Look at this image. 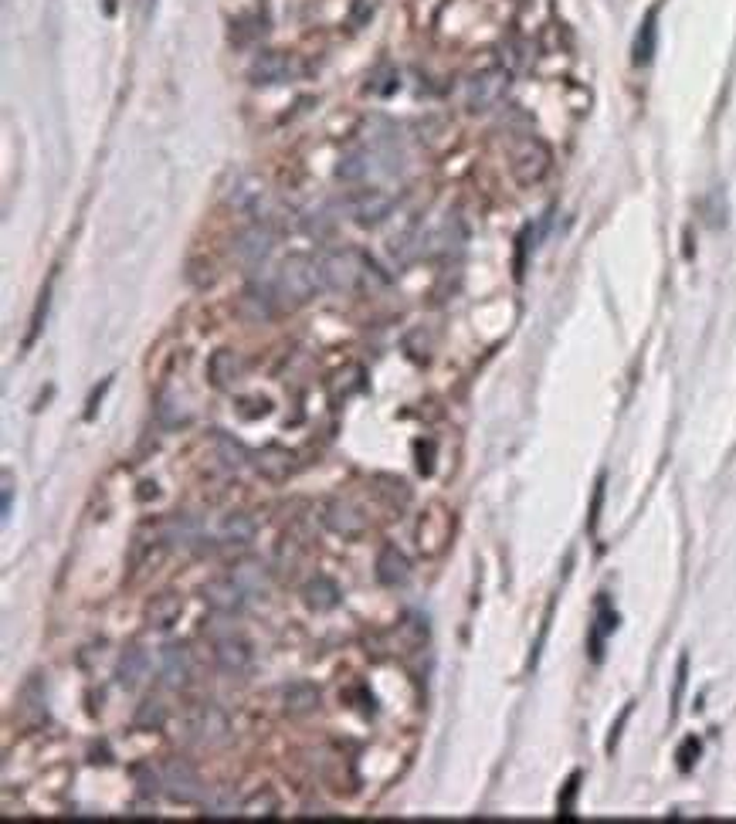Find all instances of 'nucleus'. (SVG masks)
<instances>
[{
    "instance_id": "nucleus-19",
    "label": "nucleus",
    "mask_w": 736,
    "mask_h": 824,
    "mask_svg": "<svg viewBox=\"0 0 736 824\" xmlns=\"http://www.w3.org/2000/svg\"><path fill=\"white\" fill-rule=\"evenodd\" d=\"M242 374H244V360L234 350H217L211 356V364H207V377H211V384H215L217 391L231 387Z\"/></svg>"
},
{
    "instance_id": "nucleus-31",
    "label": "nucleus",
    "mask_w": 736,
    "mask_h": 824,
    "mask_svg": "<svg viewBox=\"0 0 736 824\" xmlns=\"http://www.w3.org/2000/svg\"><path fill=\"white\" fill-rule=\"evenodd\" d=\"M242 814L244 818H275L279 814V798L272 791H254L252 798H244Z\"/></svg>"
},
{
    "instance_id": "nucleus-33",
    "label": "nucleus",
    "mask_w": 736,
    "mask_h": 824,
    "mask_svg": "<svg viewBox=\"0 0 736 824\" xmlns=\"http://www.w3.org/2000/svg\"><path fill=\"white\" fill-rule=\"evenodd\" d=\"M397 85H401V75H397V68H394V65H380L374 75H370V85H367V92L394 95V92H397Z\"/></svg>"
},
{
    "instance_id": "nucleus-44",
    "label": "nucleus",
    "mask_w": 736,
    "mask_h": 824,
    "mask_svg": "<svg viewBox=\"0 0 736 824\" xmlns=\"http://www.w3.org/2000/svg\"><path fill=\"white\" fill-rule=\"evenodd\" d=\"M149 496H157V482H143L139 486V499H149Z\"/></svg>"
},
{
    "instance_id": "nucleus-39",
    "label": "nucleus",
    "mask_w": 736,
    "mask_h": 824,
    "mask_svg": "<svg viewBox=\"0 0 736 824\" xmlns=\"http://www.w3.org/2000/svg\"><path fill=\"white\" fill-rule=\"evenodd\" d=\"M268 411H272V401H265V397H244L242 401L244 418H265Z\"/></svg>"
},
{
    "instance_id": "nucleus-30",
    "label": "nucleus",
    "mask_w": 736,
    "mask_h": 824,
    "mask_svg": "<svg viewBox=\"0 0 736 824\" xmlns=\"http://www.w3.org/2000/svg\"><path fill=\"white\" fill-rule=\"evenodd\" d=\"M655 38H658L655 14H648L642 31H638V38H635V65H648V62H652V54H655Z\"/></svg>"
},
{
    "instance_id": "nucleus-12",
    "label": "nucleus",
    "mask_w": 736,
    "mask_h": 824,
    "mask_svg": "<svg viewBox=\"0 0 736 824\" xmlns=\"http://www.w3.org/2000/svg\"><path fill=\"white\" fill-rule=\"evenodd\" d=\"M462 244H465V228L455 214H448L438 228L421 238V255H452L462 251Z\"/></svg>"
},
{
    "instance_id": "nucleus-15",
    "label": "nucleus",
    "mask_w": 736,
    "mask_h": 824,
    "mask_svg": "<svg viewBox=\"0 0 736 824\" xmlns=\"http://www.w3.org/2000/svg\"><path fill=\"white\" fill-rule=\"evenodd\" d=\"M163 536H167L170 546H184V550H204V546H211V536L204 533V523L201 519H194V516H177V519H170L167 529H163Z\"/></svg>"
},
{
    "instance_id": "nucleus-4",
    "label": "nucleus",
    "mask_w": 736,
    "mask_h": 824,
    "mask_svg": "<svg viewBox=\"0 0 736 824\" xmlns=\"http://www.w3.org/2000/svg\"><path fill=\"white\" fill-rule=\"evenodd\" d=\"M509 68H485L479 75H472L465 81V109L469 112H489L492 106H499V99L506 95L509 89Z\"/></svg>"
},
{
    "instance_id": "nucleus-22",
    "label": "nucleus",
    "mask_w": 736,
    "mask_h": 824,
    "mask_svg": "<svg viewBox=\"0 0 736 824\" xmlns=\"http://www.w3.org/2000/svg\"><path fill=\"white\" fill-rule=\"evenodd\" d=\"M231 577L242 583L248 597L268 594V567L262 560H242V564H234V567H231Z\"/></svg>"
},
{
    "instance_id": "nucleus-17",
    "label": "nucleus",
    "mask_w": 736,
    "mask_h": 824,
    "mask_svg": "<svg viewBox=\"0 0 736 824\" xmlns=\"http://www.w3.org/2000/svg\"><path fill=\"white\" fill-rule=\"evenodd\" d=\"M252 461H254V469H258V475H265L272 482H282V478L295 469L292 451H285V448H279V445H265L262 451H254Z\"/></svg>"
},
{
    "instance_id": "nucleus-20",
    "label": "nucleus",
    "mask_w": 736,
    "mask_h": 824,
    "mask_svg": "<svg viewBox=\"0 0 736 824\" xmlns=\"http://www.w3.org/2000/svg\"><path fill=\"white\" fill-rule=\"evenodd\" d=\"M282 706L289 716H306V713H316L320 709V689L309 686V682H292L282 692Z\"/></svg>"
},
{
    "instance_id": "nucleus-10",
    "label": "nucleus",
    "mask_w": 736,
    "mask_h": 824,
    "mask_svg": "<svg viewBox=\"0 0 736 824\" xmlns=\"http://www.w3.org/2000/svg\"><path fill=\"white\" fill-rule=\"evenodd\" d=\"M322 523H326V529H333L336 536L353 540V536H363L367 516H363L349 499H330L322 506Z\"/></svg>"
},
{
    "instance_id": "nucleus-24",
    "label": "nucleus",
    "mask_w": 736,
    "mask_h": 824,
    "mask_svg": "<svg viewBox=\"0 0 736 824\" xmlns=\"http://www.w3.org/2000/svg\"><path fill=\"white\" fill-rule=\"evenodd\" d=\"M149 676V655L143 649H126L119 658V682L126 689L143 686V678Z\"/></svg>"
},
{
    "instance_id": "nucleus-6",
    "label": "nucleus",
    "mask_w": 736,
    "mask_h": 824,
    "mask_svg": "<svg viewBox=\"0 0 736 824\" xmlns=\"http://www.w3.org/2000/svg\"><path fill=\"white\" fill-rule=\"evenodd\" d=\"M187 730H190V740H197V743L221 746V743H228L231 723H228V716H225V709L204 703V706H197V709H190Z\"/></svg>"
},
{
    "instance_id": "nucleus-18",
    "label": "nucleus",
    "mask_w": 736,
    "mask_h": 824,
    "mask_svg": "<svg viewBox=\"0 0 736 824\" xmlns=\"http://www.w3.org/2000/svg\"><path fill=\"white\" fill-rule=\"evenodd\" d=\"M407 577H411L407 556L397 546H384L377 554V581L384 583V587H401V583H407Z\"/></svg>"
},
{
    "instance_id": "nucleus-23",
    "label": "nucleus",
    "mask_w": 736,
    "mask_h": 824,
    "mask_svg": "<svg viewBox=\"0 0 736 824\" xmlns=\"http://www.w3.org/2000/svg\"><path fill=\"white\" fill-rule=\"evenodd\" d=\"M201 804H204V814H207V818H234V814H242L244 800L238 798L234 787H215V791L204 794Z\"/></svg>"
},
{
    "instance_id": "nucleus-41",
    "label": "nucleus",
    "mask_w": 736,
    "mask_h": 824,
    "mask_svg": "<svg viewBox=\"0 0 736 824\" xmlns=\"http://www.w3.org/2000/svg\"><path fill=\"white\" fill-rule=\"evenodd\" d=\"M11 499H14V478L11 472H4V486H0V513L11 516Z\"/></svg>"
},
{
    "instance_id": "nucleus-2",
    "label": "nucleus",
    "mask_w": 736,
    "mask_h": 824,
    "mask_svg": "<svg viewBox=\"0 0 736 824\" xmlns=\"http://www.w3.org/2000/svg\"><path fill=\"white\" fill-rule=\"evenodd\" d=\"M275 289H279L282 306H302L309 298L326 289L322 279V265L312 261L309 255H292L282 261V269L275 271Z\"/></svg>"
},
{
    "instance_id": "nucleus-21",
    "label": "nucleus",
    "mask_w": 736,
    "mask_h": 824,
    "mask_svg": "<svg viewBox=\"0 0 736 824\" xmlns=\"http://www.w3.org/2000/svg\"><path fill=\"white\" fill-rule=\"evenodd\" d=\"M180 614H184V601H180L177 594H157L147 604L149 628H160V631L174 628V624L180 621Z\"/></svg>"
},
{
    "instance_id": "nucleus-43",
    "label": "nucleus",
    "mask_w": 736,
    "mask_h": 824,
    "mask_svg": "<svg viewBox=\"0 0 736 824\" xmlns=\"http://www.w3.org/2000/svg\"><path fill=\"white\" fill-rule=\"evenodd\" d=\"M106 391H109V380H102V387H99V391L89 397V411H85V418H89V421L95 418V407H99V401H102V393H106Z\"/></svg>"
},
{
    "instance_id": "nucleus-3",
    "label": "nucleus",
    "mask_w": 736,
    "mask_h": 824,
    "mask_svg": "<svg viewBox=\"0 0 736 824\" xmlns=\"http://www.w3.org/2000/svg\"><path fill=\"white\" fill-rule=\"evenodd\" d=\"M509 170L516 176V184L533 187L540 184L550 170V149L536 139V136H520L512 149H509Z\"/></svg>"
},
{
    "instance_id": "nucleus-32",
    "label": "nucleus",
    "mask_w": 736,
    "mask_h": 824,
    "mask_svg": "<svg viewBox=\"0 0 736 824\" xmlns=\"http://www.w3.org/2000/svg\"><path fill=\"white\" fill-rule=\"evenodd\" d=\"M163 723H167V706L157 703V699H147L136 709V726L139 730H163Z\"/></svg>"
},
{
    "instance_id": "nucleus-11",
    "label": "nucleus",
    "mask_w": 736,
    "mask_h": 824,
    "mask_svg": "<svg viewBox=\"0 0 736 824\" xmlns=\"http://www.w3.org/2000/svg\"><path fill=\"white\" fill-rule=\"evenodd\" d=\"M272 248H275V234L265 224H252L234 238V258L248 269H258L272 255Z\"/></svg>"
},
{
    "instance_id": "nucleus-25",
    "label": "nucleus",
    "mask_w": 736,
    "mask_h": 824,
    "mask_svg": "<svg viewBox=\"0 0 736 824\" xmlns=\"http://www.w3.org/2000/svg\"><path fill=\"white\" fill-rule=\"evenodd\" d=\"M302 597H306V608L333 611L336 604H339V587H336L330 577H312V581L302 587Z\"/></svg>"
},
{
    "instance_id": "nucleus-35",
    "label": "nucleus",
    "mask_w": 736,
    "mask_h": 824,
    "mask_svg": "<svg viewBox=\"0 0 736 824\" xmlns=\"http://www.w3.org/2000/svg\"><path fill=\"white\" fill-rule=\"evenodd\" d=\"M187 279L197 285V289H207V285L215 282V265H211V261H190Z\"/></svg>"
},
{
    "instance_id": "nucleus-34",
    "label": "nucleus",
    "mask_w": 736,
    "mask_h": 824,
    "mask_svg": "<svg viewBox=\"0 0 736 824\" xmlns=\"http://www.w3.org/2000/svg\"><path fill=\"white\" fill-rule=\"evenodd\" d=\"M157 418H160L163 428H180V424H187V414L180 411L174 393H160V401H157Z\"/></svg>"
},
{
    "instance_id": "nucleus-16",
    "label": "nucleus",
    "mask_w": 736,
    "mask_h": 824,
    "mask_svg": "<svg viewBox=\"0 0 736 824\" xmlns=\"http://www.w3.org/2000/svg\"><path fill=\"white\" fill-rule=\"evenodd\" d=\"M190 668H194V658H190L187 645H163L160 649V678L163 686H184L190 678Z\"/></svg>"
},
{
    "instance_id": "nucleus-42",
    "label": "nucleus",
    "mask_w": 736,
    "mask_h": 824,
    "mask_svg": "<svg viewBox=\"0 0 736 824\" xmlns=\"http://www.w3.org/2000/svg\"><path fill=\"white\" fill-rule=\"evenodd\" d=\"M685 678H689V658H685V655H683V662H679V678H675V692H672V706H679V703H683Z\"/></svg>"
},
{
    "instance_id": "nucleus-26",
    "label": "nucleus",
    "mask_w": 736,
    "mask_h": 824,
    "mask_svg": "<svg viewBox=\"0 0 736 824\" xmlns=\"http://www.w3.org/2000/svg\"><path fill=\"white\" fill-rule=\"evenodd\" d=\"M254 519L248 513H231L225 516V523H221V543H228V546H248V543L254 540Z\"/></svg>"
},
{
    "instance_id": "nucleus-37",
    "label": "nucleus",
    "mask_w": 736,
    "mask_h": 824,
    "mask_svg": "<svg viewBox=\"0 0 736 824\" xmlns=\"http://www.w3.org/2000/svg\"><path fill=\"white\" fill-rule=\"evenodd\" d=\"M699 750H703V746H699L696 736H689V740L679 746V757H675V760H679V771H693V763H696Z\"/></svg>"
},
{
    "instance_id": "nucleus-27",
    "label": "nucleus",
    "mask_w": 736,
    "mask_h": 824,
    "mask_svg": "<svg viewBox=\"0 0 736 824\" xmlns=\"http://www.w3.org/2000/svg\"><path fill=\"white\" fill-rule=\"evenodd\" d=\"M615 628H617V614L611 611L607 601H601V604H597V621H594V631H590V658H594V662H601L604 638L611 635Z\"/></svg>"
},
{
    "instance_id": "nucleus-7",
    "label": "nucleus",
    "mask_w": 736,
    "mask_h": 824,
    "mask_svg": "<svg viewBox=\"0 0 736 824\" xmlns=\"http://www.w3.org/2000/svg\"><path fill=\"white\" fill-rule=\"evenodd\" d=\"M299 71H302V65L295 62V54L262 52V54H254L252 68H248V79H252L254 85H285V81H292Z\"/></svg>"
},
{
    "instance_id": "nucleus-14",
    "label": "nucleus",
    "mask_w": 736,
    "mask_h": 824,
    "mask_svg": "<svg viewBox=\"0 0 736 824\" xmlns=\"http://www.w3.org/2000/svg\"><path fill=\"white\" fill-rule=\"evenodd\" d=\"M204 601L217 614H242L244 604H248V594H244V587L234 577H225V581H211L204 587Z\"/></svg>"
},
{
    "instance_id": "nucleus-1",
    "label": "nucleus",
    "mask_w": 736,
    "mask_h": 824,
    "mask_svg": "<svg viewBox=\"0 0 736 824\" xmlns=\"http://www.w3.org/2000/svg\"><path fill=\"white\" fill-rule=\"evenodd\" d=\"M320 265H322L326 289H336V292H353V289L367 285L370 279L387 282V275H380V269L374 265V258L360 255V251H353V248H339V251L322 255Z\"/></svg>"
},
{
    "instance_id": "nucleus-8",
    "label": "nucleus",
    "mask_w": 736,
    "mask_h": 824,
    "mask_svg": "<svg viewBox=\"0 0 736 824\" xmlns=\"http://www.w3.org/2000/svg\"><path fill=\"white\" fill-rule=\"evenodd\" d=\"M347 211L360 228H377V224H384L390 217V211H394V197L377 187L357 190V194H349Z\"/></svg>"
},
{
    "instance_id": "nucleus-36",
    "label": "nucleus",
    "mask_w": 736,
    "mask_h": 824,
    "mask_svg": "<svg viewBox=\"0 0 736 824\" xmlns=\"http://www.w3.org/2000/svg\"><path fill=\"white\" fill-rule=\"evenodd\" d=\"M374 0H353V7H349V24L353 27H363L370 17H374Z\"/></svg>"
},
{
    "instance_id": "nucleus-29",
    "label": "nucleus",
    "mask_w": 736,
    "mask_h": 824,
    "mask_svg": "<svg viewBox=\"0 0 736 824\" xmlns=\"http://www.w3.org/2000/svg\"><path fill=\"white\" fill-rule=\"evenodd\" d=\"M215 451H217V459L225 461L228 469H244V465L252 461L248 448H244L242 441H234V438L225 434V431H215Z\"/></svg>"
},
{
    "instance_id": "nucleus-13",
    "label": "nucleus",
    "mask_w": 736,
    "mask_h": 824,
    "mask_svg": "<svg viewBox=\"0 0 736 824\" xmlns=\"http://www.w3.org/2000/svg\"><path fill=\"white\" fill-rule=\"evenodd\" d=\"M215 658H217V668H221L225 676L242 678V676H248V668H252L254 651L244 638H221L215 645Z\"/></svg>"
},
{
    "instance_id": "nucleus-5",
    "label": "nucleus",
    "mask_w": 736,
    "mask_h": 824,
    "mask_svg": "<svg viewBox=\"0 0 736 824\" xmlns=\"http://www.w3.org/2000/svg\"><path fill=\"white\" fill-rule=\"evenodd\" d=\"M163 777V791L170 794L180 804H194V800H204V781L201 773L190 767L187 760H167L160 767Z\"/></svg>"
},
{
    "instance_id": "nucleus-9",
    "label": "nucleus",
    "mask_w": 736,
    "mask_h": 824,
    "mask_svg": "<svg viewBox=\"0 0 736 824\" xmlns=\"http://www.w3.org/2000/svg\"><path fill=\"white\" fill-rule=\"evenodd\" d=\"M279 306L282 298H279V289H275V279H254L242 292V302H238L242 316L252 319V323H268L279 312Z\"/></svg>"
},
{
    "instance_id": "nucleus-28",
    "label": "nucleus",
    "mask_w": 736,
    "mask_h": 824,
    "mask_svg": "<svg viewBox=\"0 0 736 824\" xmlns=\"http://www.w3.org/2000/svg\"><path fill=\"white\" fill-rule=\"evenodd\" d=\"M367 174H370V153L363 147L349 149L347 156L339 160V166H336V176H339L343 184H360Z\"/></svg>"
},
{
    "instance_id": "nucleus-38",
    "label": "nucleus",
    "mask_w": 736,
    "mask_h": 824,
    "mask_svg": "<svg viewBox=\"0 0 736 824\" xmlns=\"http://www.w3.org/2000/svg\"><path fill=\"white\" fill-rule=\"evenodd\" d=\"M577 784H580V773H574L567 787H563V798H560V818H574V798H577Z\"/></svg>"
},
{
    "instance_id": "nucleus-40",
    "label": "nucleus",
    "mask_w": 736,
    "mask_h": 824,
    "mask_svg": "<svg viewBox=\"0 0 736 824\" xmlns=\"http://www.w3.org/2000/svg\"><path fill=\"white\" fill-rule=\"evenodd\" d=\"M435 441H417V469L425 475H431V469H435Z\"/></svg>"
}]
</instances>
